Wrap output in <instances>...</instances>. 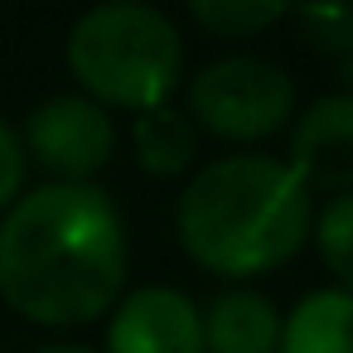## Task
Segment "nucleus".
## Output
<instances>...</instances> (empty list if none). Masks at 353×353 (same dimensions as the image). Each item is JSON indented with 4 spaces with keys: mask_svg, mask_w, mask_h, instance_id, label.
<instances>
[{
    "mask_svg": "<svg viewBox=\"0 0 353 353\" xmlns=\"http://www.w3.org/2000/svg\"><path fill=\"white\" fill-rule=\"evenodd\" d=\"M126 218L97 184H39L0 218V300L44 329H78L126 290Z\"/></svg>",
    "mask_w": 353,
    "mask_h": 353,
    "instance_id": "obj_1",
    "label": "nucleus"
},
{
    "mask_svg": "<svg viewBox=\"0 0 353 353\" xmlns=\"http://www.w3.org/2000/svg\"><path fill=\"white\" fill-rule=\"evenodd\" d=\"M314 223L310 189L276 155L208 160L174 203V232L189 261L223 281H256L300 256Z\"/></svg>",
    "mask_w": 353,
    "mask_h": 353,
    "instance_id": "obj_2",
    "label": "nucleus"
},
{
    "mask_svg": "<svg viewBox=\"0 0 353 353\" xmlns=\"http://www.w3.org/2000/svg\"><path fill=\"white\" fill-rule=\"evenodd\" d=\"M68 73L102 112H155L184 78V39L170 15L136 0L88 10L68 30Z\"/></svg>",
    "mask_w": 353,
    "mask_h": 353,
    "instance_id": "obj_3",
    "label": "nucleus"
},
{
    "mask_svg": "<svg viewBox=\"0 0 353 353\" xmlns=\"http://www.w3.org/2000/svg\"><path fill=\"white\" fill-rule=\"evenodd\" d=\"M184 117L194 131H208L218 141H266L295 117V83L271 59L232 54L199 68V78L189 83Z\"/></svg>",
    "mask_w": 353,
    "mask_h": 353,
    "instance_id": "obj_4",
    "label": "nucleus"
},
{
    "mask_svg": "<svg viewBox=\"0 0 353 353\" xmlns=\"http://www.w3.org/2000/svg\"><path fill=\"white\" fill-rule=\"evenodd\" d=\"M20 145H25V160L54 174L49 184H92V174L107 170L117 150V126H112V112H102L83 92H68L30 112Z\"/></svg>",
    "mask_w": 353,
    "mask_h": 353,
    "instance_id": "obj_5",
    "label": "nucleus"
},
{
    "mask_svg": "<svg viewBox=\"0 0 353 353\" xmlns=\"http://www.w3.org/2000/svg\"><path fill=\"white\" fill-rule=\"evenodd\" d=\"M107 353H203L199 305L174 285H141L112 305Z\"/></svg>",
    "mask_w": 353,
    "mask_h": 353,
    "instance_id": "obj_6",
    "label": "nucleus"
},
{
    "mask_svg": "<svg viewBox=\"0 0 353 353\" xmlns=\"http://www.w3.org/2000/svg\"><path fill=\"white\" fill-rule=\"evenodd\" d=\"M290 174L314 194H348L353 189V97L334 92L300 112L290 131Z\"/></svg>",
    "mask_w": 353,
    "mask_h": 353,
    "instance_id": "obj_7",
    "label": "nucleus"
},
{
    "mask_svg": "<svg viewBox=\"0 0 353 353\" xmlns=\"http://www.w3.org/2000/svg\"><path fill=\"white\" fill-rule=\"evenodd\" d=\"M203 319V353H276L281 339V314L261 290H223Z\"/></svg>",
    "mask_w": 353,
    "mask_h": 353,
    "instance_id": "obj_8",
    "label": "nucleus"
},
{
    "mask_svg": "<svg viewBox=\"0 0 353 353\" xmlns=\"http://www.w3.org/2000/svg\"><path fill=\"white\" fill-rule=\"evenodd\" d=\"M348 319H353V295L343 285L310 290L281 319L276 353H348Z\"/></svg>",
    "mask_w": 353,
    "mask_h": 353,
    "instance_id": "obj_9",
    "label": "nucleus"
},
{
    "mask_svg": "<svg viewBox=\"0 0 353 353\" xmlns=\"http://www.w3.org/2000/svg\"><path fill=\"white\" fill-rule=\"evenodd\" d=\"M131 150H136V165L155 179H174L184 174L194 160H199V131L189 126L184 112L174 107H155V112H141L136 126H131Z\"/></svg>",
    "mask_w": 353,
    "mask_h": 353,
    "instance_id": "obj_10",
    "label": "nucleus"
},
{
    "mask_svg": "<svg viewBox=\"0 0 353 353\" xmlns=\"http://www.w3.org/2000/svg\"><path fill=\"white\" fill-rule=\"evenodd\" d=\"M189 15L218 39H252L285 15L281 0H194Z\"/></svg>",
    "mask_w": 353,
    "mask_h": 353,
    "instance_id": "obj_11",
    "label": "nucleus"
},
{
    "mask_svg": "<svg viewBox=\"0 0 353 353\" xmlns=\"http://www.w3.org/2000/svg\"><path fill=\"white\" fill-rule=\"evenodd\" d=\"M310 228H314V247H319L324 266L348 290V276H353V194H334Z\"/></svg>",
    "mask_w": 353,
    "mask_h": 353,
    "instance_id": "obj_12",
    "label": "nucleus"
},
{
    "mask_svg": "<svg viewBox=\"0 0 353 353\" xmlns=\"http://www.w3.org/2000/svg\"><path fill=\"white\" fill-rule=\"evenodd\" d=\"M290 15L305 30L310 49H324L339 63H348V49H353V15H348V6H300Z\"/></svg>",
    "mask_w": 353,
    "mask_h": 353,
    "instance_id": "obj_13",
    "label": "nucleus"
},
{
    "mask_svg": "<svg viewBox=\"0 0 353 353\" xmlns=\"http://www.w3.org/2000/svg\"><path fill=\"white\" fill-rule=\"evenodd\" d=\"M25 145H20V131L6 126V117H0V218L10 213V203L25 194Z\"/></svg>",
    "mask_w": 353,
    "mask_h": 353,
    "instance_id": "obj_14",
    "label": "nucleus"
},
{
    "mask_svg": "<svg viewBox=\"0 0 353 353\" xmlns=\"http://www.w3.org/2000/svg\"><path fill=\"white\" fill-rule=\"evenodd\" d=\"M34 353H97V348H83V343H54V348H34Z\"/></svg>",
    "mask_w": 353,
    "mask_h": 353,
    "instance_id": "obj_15",
    "label": "nucleus"
}]
</instances>
